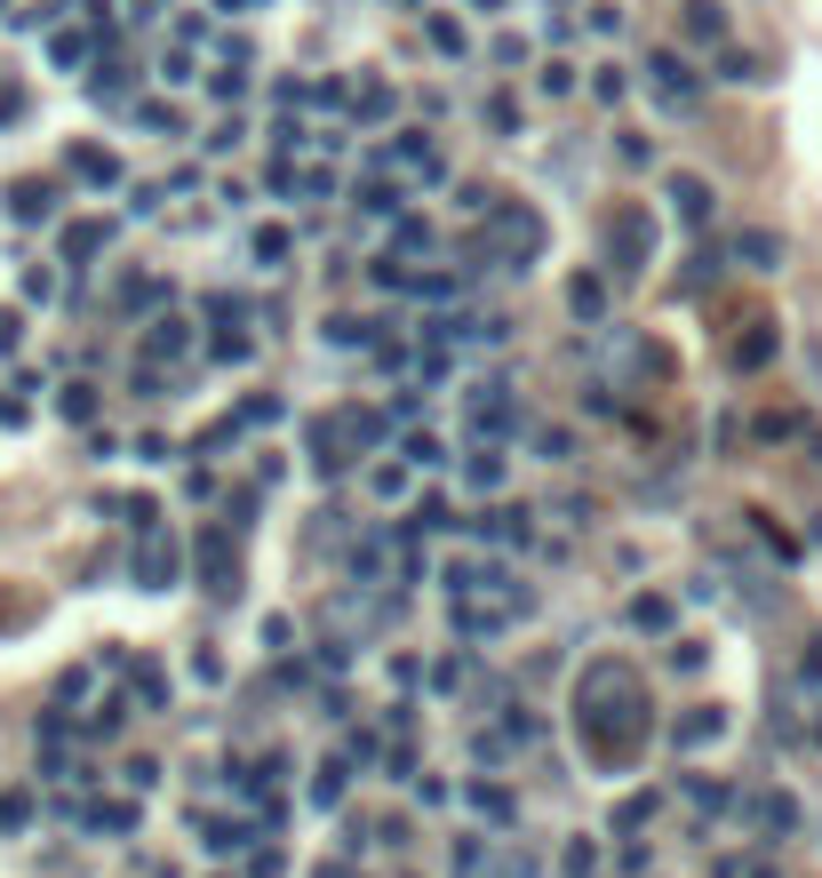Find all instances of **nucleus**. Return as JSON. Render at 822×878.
<instances>
[{"mask_svg":"<svg viewBox=\"0 0 822 878\" xmlns=\"http://www.w3.org/2000/svg\"><path fill=\"white\" fill-rule=\"evenodd\" d=\"M200 576H209V599H239V527H209L200 535Z\"/></svg>","mask_w":822,"mask_h":878,"instance_id":"nucleus-1","label":"nucleus"},{"mask_svg":"<svg viewBox=\"0 0 822 878\" xmlns=\"http://www.w3.org/2000/svg\"><path fill=\"white\" fill-rule=\"evenodd\" d=\"M471 424L488 431V439H503V431H520V399H511V384H471Z\"/></svg>","mask_w":822,"mask_h":878,"instance_id":"nucleus-2","label":"nucleus"},{"mask_svg":"<svg viewBox=\"0 0 822 878\" xmlns=\"http://www.w3.org/2000/svg\"><path fill=\"white\" fill-rule=\"evenodd\" d=\"M607 248H615V272H639V264L655 256V224H647L639 208H623V216H615V232H607Z\"/></svg>","mask_w":822,"mask_h":878,"instance_id":"nucleus-3","label":"nucleus"},{"mask_svg":"<svg viewBox=\"0 0 822 878\" xmlns=\"http://www.w3.org/2000/svg\"><path fill=\"white\" fill-rule=\"evenodd\" d=\"M647 81H655V96H663V105H679V113H687L695 96H703V81L687 73V56H671V49H663V56H647Z\"/></svg>","mask_w":822,"mask_h":878,"instance_id":"nucleus-4","label":"nucleus"},{"mask_svg":"<svg viewBox=\"0 0 822 878\" xmlns=\"http://www.w3.org/2000/svg\"><path fill=\"white\" fill-rule=\"evenodd\" d=\"M136 583H145V591H168V583H177V544H168L160 527L145 535V552H136Z\"/></svg>","mask_w":822,"mask_h":878,"instance_id":"nucleus-5","label":"nucleus"},{"mask_svg":"<svg viewBox=\"0 0 822 878\" xmlns=\"http://www.w3.org/2000/svg\"><path fill=\"white\" fill-rule=\"evenodd\" d=\"M495 240L511 248V264H520V256H543V216H527V208H503V216H495Z\"/></svg>","mask_w":822,"mask_h":878,"instance_id":"nucleus-6","label":"nucleus"},{"mask_svg":"<svg viewBox=\"0 0 822 878\" xmlns=\"http://www.w3.org/2000/svg\"><path fill=\"white\" fill-rule=\"evenodd\" d=\"M750 823H759L767 838L799 831V799H791V791H759V799H750Z\"/></svg>","mask_w":822,"mask_h":878,"instance_id":"nucleus-7","label":"nucleus"},{"mask_svg":"<svg viewBox=\"0 0 822 878\" xmlns=\"http://www.w3.org/2000/svg\"><path fill=\"white\" fill-rule=\"evenodd\" d=\"M718 735H727V711H718V703H703V711H687V719L671 727L679 751H703V742H718Z\"/></svg>","mask_w":822,"mask_h":878,"instance_id":"nucleus-8","label":"nucleus"},{"mask_svg":"<svg viewBox=\"0 0 822 878\" xmlns=\"http://www.w3.org/2000/svg\"><path fill=\"white\" fill-rule=\"evenodd\" d=\"M471 535L479 544H527V512H479Z\"/></svg>","mask_w":822,"mask_h":878,"instance_id":"nucleus-9","label":"nucleus"},{"mask_svg":"<svg viewBox=\"0 0 822 878\" xmlns=\"http://www.w3.org/2000/svg\"><path fill=\"white\" fill-rule=\"evenodd\" d=\"M105 248H113V224H105V216H88V224L64 232V256H73V264H81V256H105Z\"/></svg>","mask_w":822,"mask_h":878,"instance_id":"nucleus-10","label":"nucleus"},{"mask_svg":"<svg viewBox=\"0 0 822 878\" xmlns=\"http://www.w3.org/2000/svg\"><path fill=\"white\" fill-rule=\"evenodd\" d=\"M735 264H750V272H775V264H782V240H775V232H743V240H735Z\"/></svg>","mask_w":822,"mask_h":878,"instance_id":"nucleus-11","label":"nucleus"},{"mask_svg":"<svg viewBox=\"0 0 822 878\" xmlns=\"http://www.w3.org/2000/svg\"><path fill=\"white\" fill-rule=\"evenodd\" d=\"M671 208L687 216V224H703V216H711V184H703V176H671Z\"/></svg>","mask_w":822,"mask_h":878,"instance_id":"nucleus-12","label":"nucleus"},{"mask_svg":"<svg viewBox=\"0 0 822 878\" xmlns=\"http://www.w3.org/2000/svg\"><path fill=\"white\" fill-rule=\"evenodd\" d=\"M687 41H727V9L718 0H687Z\"/></svg>","mask_w":822,"mask_h":878,"instance_id":"nucleus-13","label":"nucleus"},{"mask_svg":"<svg viewBox=\"0 0 822 878\" xmlns=\"http://www.w3.org/2000/svg\"><path fill=\"white\" fill-rule=\"evenodd\" d=\"M73 176H81V184H120V160L96 152V144H81V152H73Z\"/></svg>","mask_w":822,"mask_h":878,"instance_id":"nucleus-14","label":"nucleus"},{"mask_svg":"<svg viewBox=\"0 0 822 878\" xmlns=\"http://www.w3.org/2000/svg\"><path fill=\"white\" fill-rule=\"evenodd\" d=\"M9 216H17V224H41V216H49V184H32V176H24V184L9 192Z\"/></svg>","mask_w":822,"mask_h":878,"instance_id":"nucleus-15","label":"nucleus"},{"mask_svg":"<svg viewBox=\"0 0 822 878\" xmlns=\"http://www.w3.org/2000/svg\"><path fill=\"white\" fill-rule=\"evenodd\" d=\"M775 360V328H750V335H735V367H767Z\"/></svg>","mask_w":822,"mask_h":878,"instance_id":"nucleus-16","label":"nucleus"},{"mask_svg":"<svg viewBox=\"0 0 822 878\" xmlns=\"http://www.w3.org/2000/svg\"><path fill=\"white\" fill-rule=\"evenodd\" d=\"M416 527H431V535H456V527H471V520H456V503H448V495H424Z\"/></svg>","mask_w":822,"mask_h":878,"instance_id":"nucleus-17","label":"nucleus"},{"mask_svg":"<svg viewBox=\"0 0 822 878\" xmlns=\"http://www.w3.org/2000/svg\"><path fill=\"white\" fill-rule=\"evenodd\" d=\"M312 806H344V767H335V759L312 767Z\"/></svg>","mask_w":822,"mask_h":878,"instance_id":"nucleus-18","label":"nucleus"},{"mask_svg":"<svg viewBox=\"0 0 822 878\" xmlns=\"http://www.w3.org/2000/svg\"><path fill=\"white\" fill-rule=\"evenodd\" d=\"M200 847H209V855H239L248 831H239V823H200Z\"/></svg>","mask_w":822,"mask_h":878,"instance_id":"nucleus-19","label":"nucleus"},{"mask_svg":"<svg viewBox=\"0 0 822 878\" xmlns=\"http://www.w3.org/2000/svg\"><path fill=\"white\" fill-rule=\"evenodd\" d=\"M463 480H471V488H503V456H495V448H471Z\"/></svg>","mask_w":822,"mask_h":878,"instance_id":"nucleus-20","label":"nucleus"},{"mask_svg":"<svg viewBox=\"0 0 822 878\" xmlns=\"http://www.w3.org/2000/svg\"><path fill=\"white\" fill-rule=\"evenodd\" d=\"M49 56L64 64V73H81V64H88V41H81V32H56V41H49Z\"/></svg>","mask_w":822,"mask_h":878,"instance_id":"nucleus-21","label":"nucleus"},{"mask_svg":"<svg viewBox=\"0 0 822 878\" xmlns=\"http://www.w3.org/2000/svg\"><path fill=\"white\" fill-rule=\"evenodd\" d=\"M184 344H192V335H184V320H152V352H160V360H177Z\"/></svg>","mask_w":822,"mask_h":878,"instance_id":"nucleus-22","label":"nucleus"},{"mask_svg":"<svg viewBox=\"0 0 822 878\" xmlns=\"http://www.w3.org/2000/svg\"><path fill=\"white\" fill-rule=\"evenodd\" d=\"M471 806H479V815H495V823H503V815H511V791H503V783H471Z\"/></svg>","mask_w":822,"mask_h":878,"instance_id":"nucleus-23","label":"nucleus"},{"mask_svg":"<svg viewBox=\"0 0 822 878\" xmlns=\"http://www.w3.org/2000/svg\"><path fill=\"white\" fill-rule=\"evenodd\" d=\"M399 200H407L399 184H360V208H367V216H384V208H399Z\"/></svg>","mask_w":822,"mask_h":878,"instance_id":"nucleus-24","label":"nucleus"},{"mask_svg":"<svg viewBox=\"0 0 822 878\" xmlns=\"http://www.w3.org/2000/svg\"><path fill=\"white\" fill-rule=\"evenodd\" d=\"M56 408H64V424H88V416H96V392H88V384H73V392L56 399Z\"/></svg>","mask_w":822,"mask_h":878,"instance_id":"nucleus-25","label":"nucleus"},{"mask_svg":"<svg viewBox=\"0 0 822 878\" xmlns=\"http://www.w3.org/2000/svg\"><path fill=\"white\" fill-rule=\"evenodd\" d=\"M631 623L639 631H663L671 623V599H631Z\"/></svg>","mask_w":822,"mask_h":878,"instance_id":"nucleus-26","label":"nucleus"},{"mask_svg":"<svg viewBox=\"0 0 822 878\" xmlns=\"http://www.w3.org/2000/svg\"><path fill=\"white\" fill-rule=\"evenodd\" d=\"M81 823H88V831H128V823H136V806H88Z\"/></svg>","mask_w":822,"mask_h":878,"instance_id":"nucleus-27","label":"nucleus"},{"mask_svg":"<svg viewBox=\"0 0 822 878\" xmlns=\"http://www.w3.org/2000/svg\"><path fill=\"white\" fill-rule=\"evenodd\" d=\"M575 312L599 320V312H607V288H599V280H575Z\"/></svg>","mask_w":822,"mask_h":878,"instance_id":"nucleus-28","label":"nucleus"},{"mask_svg":"<svg viewBox=\"0 0 822 878\" xmlns=\"http://www.w3.org/2000/svg\"><path fill=\"white\" fill-rule=\"evenodd\" d=\"M407 463H448V456H439L431 431H407Z\"/></svg>","mask_w":822,"mask_h":878,"instance_id":"nucleus-29","label":"nucleus"},{"mask_svg":"<svg viewBox=\"0 0 822 878\" xmlns=\"http://www.w3.org/2000/svg\"><path fill=\"white\" fill-rule=\"evenodd\" d=\"M328 344H344V352L367 344V320H328Z\"/></svg>","mask_w":822,"mask_h":878,"instance_id":"nucleus-30","label":"nucleus"},{"mask_svg":"<svg viewBox=\"0 0 822 878\" xmlns=\"http://www.w3.org/2000/svg\"><path fill=\"white\" fill-rule=\"evenodd\" d=\"M431 49H448V56H463V32H456L448 17H431Z\"/></svg>","mask_w":822,"mask_h":878,"instance_id":"nucleus-31","label":"nucleus"},{"mask_svg":"<svg viewBox=\"0 0 822 878\" xmlns=\"http://www.w3.org/2000/svg\"><path fill=\"white\" fill-rule=\"evenodd\" d=\"M288 256V232H256V264H280Z\"/></svg>","mask_w":822,"mask_h":878,"instance_id":"nucleus-32","label":"nucleus"},{"mask_svg":"<svg viewBox=\"0 0 822 878\" xmlns=\"http://www.w3.org/2000/svg\"><path fill=\"white\" fill-rule=\"evenodd\" d=\"M136 695H145L152 711H160V703H168V679H160V671H136Z\"/></svg>","mask_w":822,"mask_h":878,"instance_id":"nucleus-33","label":"nucleus"},{"mask_svg":"<svg viewBox=\"0 0 822 878\" xmlns=\"http://www.w3.org/2000/svg\"><path fill=\"white\" fill-rule=\"evenodd\" d=\"M209 88H216V105H239V96H248V81H239V73H216Z\"/></svg>","mask_w":822,"mask_h":878,"instance_id":"nucleus-34","label":"nucleus"},{"mask_svg":"<svg viewBox=\"0 0 822 878\" xmlns=\"http://www.w3.org/2000/svg\"><path fill=\"white\" fill-rule=\"evenodd\" d=\"M687 799H695V806H727V791H718V783H703V774H687Z\"/></svg>","mask_w":822,"mask_h":878,"instance_id":"nucleus-35","label":"nucleus"},{"mask_svg":"<svg viewBox=\"0 0 822 878\" xmlns=\"http://www.w3.org/2000/svg\"><path fill=\"white\" fill-rule=\"evenodd\" d=\"M17 335H24V320H17V312H0V352H17Z\"/></svg>","mask_w":822,"mask_h":878,"instance_id":"nucleus-36","label":"nucleus"},{"mask_svg":"<svg viewBox=\"0 0 822 878\" xmlns=\"http://www.w3.org/2000/svg\"><path fill=\"white\" fill-rule=\"evenodd\" d=\"M807 679L822 687V639H814V647H807Z\"/></svg>","mask_w":822,"mask_h":878,"instance_id":"nucleus-37","label":"nucleus"},{"mask_svg":"<svg viewBox=\"0 0 822 878\" xmlns=\"http://www.w3.org/2000/svg\"><path fill=\"white\" fill-rule=\"evenodd\" d=\"M216 9H232V17H248V9H256V0H216Z\"/></svg>","mask_w":822,"mask_h":878,"instance_id":"nucleus-38","label":"nucleus"}]
</instances>
